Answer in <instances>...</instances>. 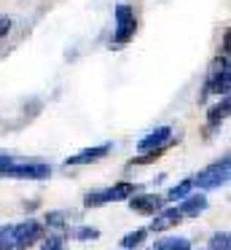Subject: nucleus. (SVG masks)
Here are the masks:
<instances>
[{
  "label": "nucleus",
  "instance_id": "a211bd4d",
  "mask_svg": "<svg viewBox=\"0 0 231 250\" xmlns=\"http://www.w3.org/2000/svg\"><path fill=\"white\" fill-rule=\"evenodd\" d=\"M41 250H64V237H57V234H48L41 242Z\"/></svg>",
  "mask_w": 231,
  "mask_h": 250
},
{
  "label": "nucleus",
  "instance_id": "0eeeda50",
  "mask_svg": "<svg viewBox=\"0 0 231 250\" xmlns=\"http://www.w3.org/2000/svg\"><path fill=\"white\" fill-rule=\"evenodd\" d=\"M113 153V143H102V146H94V148H84L81 153H75V156H70L67 167H81V164H91V162H100V159L110 156Z\"/></svg>",
  "mask_w": 231,
  "mask_h": 250
},
{
  "label": "nucleus",
  "instance_id": "f257e3e1",
  "mask_svg": "<svg viewBox=\"0 0 231 250\" xmlns=\"http://www.w3.org/2000/svg\"><path fill=\"white\" fill-rule=\"evenodd\" d=\"M229 172H231L229 156H223L220 162H215V164H210V167H204L202 172H199L196 178H191V180H193V186H199V188L210 191V188H220V186L229 183Z\"/></svg>",
  "mask_w": 231,
  "mask_h": 250
},
{
  "label": "nucleus",
  "instance_id": "9d476101",
  "mask_svg": "<svg viewBox=\"0 0 231 250\" xmlns=\"http://www.w3.org/2000/svg\"><path fill=\"white\" fill-rule=\"evenodd\" d=\"M180 215L183 218H196V215H202L204 210H207V196L204 194H188L186 199H180Z\"/></svg>",
  "mask_w": 231,
  "mask_h": 250
},
{
  "label": "nucleus",
  "instance_id": "f03ea898",
  "mask_svg": "<svg viewBox=\"0 0 231 250\" xmlns=\"http://www.w3.org/2000/svg\"><path fill=\"white\" fill-rule=\"evenodd\" d=\"M132 194H137V186L134 183H116L102 191H89L84 196V207H100L105 202H121V199H129Z\"/></svg>",
  "mask_w": 231,
  "mask_h": 250
},
{
  "label": "nucleus",
  "instance_id": "aec40b11",
  "mask_svg": "<svg viewBox=\"0 0 231 250\" xmlns=\"http://www.w3.org/2000/svg\"><path fill=\"white\" fill-rule=\"evenodd\" d=\"M0 250H14V234H11V226L0 229Z\"/></svg>",
  "mask_w": 231,
  "mask_h": 250
},
{
  "label": "nucleus",
  "instance_id": "1a4fd4ad",
  "mask_svg": "<svg viewBox=\"0 0 231 250\" xmlns=\"http://www.w3.org/2000/svg\"><path fill=\"white\" fill-rule=\"evenodd\" d=\"M183 215L177 207H161L159 212L153 215V223H150V231H167L169 226H175V223H180Z\"/></svg>",
  "mask_w": 231,
  "mask_h": 250
},
{
  "label": "nucleus",
  "instance_id": "423d86ee",
  "mask_svg": "<svg viewBox=\"0 0 231 250\" xmlns=\"http://www.w3.org/2000/svg\"><path fill=\"white\" fill-rule=\"evenodd\" d=\"M172 129L169 126H159V129H153L150 135H145L143 140L137 143V151L148 153V151H164L167 146H172Z\"/></svg>",
  "mask_w": 231,
  "mask_h": 250
},
{
  "label": "nucleus",
  "instance_id": "6e6552de",
  "mask_svg": "<svg viewBox=\"0 0 231 250\" xmlns=\"http://www.w3.org/2000/svg\"><path fill=\"white\" fill-rule=\"evenodd\" d=\"M126 202L134 212H140V215H156V212L161 210V205H164V199H161L159 194H132Z\"/></svg>",
  "mask_w": 231,
  "mask_h": 250
},
{
  "label": "nucleus",
  "instance_id": "7ed1b4c3",
  "mask_svg": "<svg viewBox=\"0 0 231 250\" xmlns=\"http://www.w3.org/2000/svg\"><path fill=\"white\" fill-rule=\"evenodd\" d=\"M5 178H24V180H46L51 175V167L46 162H27V159H14L5 169Z\"/></svg>",
  "mask_w": 231,
  "mask_h": 250
},
{
  "label": "nucleus",
  "instance_id": "f8f14e48",
  "mask_svg": "<svg viewBox=\"0 0 231 250\" xmlns=\"http://www.w3.org/2000/svg\"><path fill=\"white\" fill-rule=\"evenodd\" d=\"M229 108H231V103H229V94H226V97L220 100L218 105H212V108L207 110V124H210V129L220 126L226 119H229Z\"/></svg>",
  "mask_w": 231,
  "mask_h": 250
},
{
  "label": "nucleus",
  "instance_id": "39448f33",
  "mask_svg": "<svg viewBox=\"0 0 231 250\" xmlns=\"http://www.w3.org/2000/svg\"><path fill=\"white\" fill-rule=\"evenodd\" d=\"M134 30H137V19H134L132 6H126V3L116 6V43L121 46L126 41H132Z\"/></svg>",
  "mask_w": 231,
  "mask_h": 250
},
{
  "label": "nucleus",
  "instance_id": "412c9836",
  "mask_svg": "<svg viewBox=\"0 0 231 250\" xmlns=\"http://www.w3.org/2000/svg\"><path fill=\"white\" fill-rule=\"evenodd\" d=\"M8 27H11V19H8V17H0V38H5Z\"/></svg>",
  "mask_w": 231,
  "mask_h": 250
},
{
  "label": "nucleus",
  "instance_id": "f3484780",
  "mask_svg": "<svg viewBox=\"0 0 231 250\" xmlns=\"http://www.w3.org/2000/svg\"><path fill=\"white\" fill-rule=\"evenodd\" d=\"M46 226L48 229H67V215H64V212H48Z\"/></svg>",
  "mask_w": 231,
  "mask_h": 250
},
{
  "label": "nucleus",
  "instance_id": "20e7f679",
  "mask_svg": "<svg viewBox=\"0 0 231 250\" xmlns=\"http://www.w3.org/2000/svg\"><path fill=\"white\" fill-rule=\"evenodd\" d=\"M11 234H14V250H27L43 237V226L38 221H24L19 226H11Z\"/></svg>",
  "mask_w": 231,
  "mask_h": 250
},
{
  "label": "nucleus",
  "instance_id": "dca6fc26",
  "mask_svg": "<svg viewBox=\"0 0 231 250\" xmlns=\"http://www.w3.org/2000/svg\"><path fill=\"white\" fill-rule=\"evenodd\" d=\"M148 237V229H137V231H132V234H126V237L121 239V248H126V250H132V248H137L143 239Z\"/></svg>",
  "mask_w": 231,
  "mask_h": 250
},
{
  "label": "nucleus",
  "instance_id": "4468645a",
  "mask_svg": "<svg viewBox=\"0 0 231 250\" xmlns=\"http://www.w3.org/2000/svg\"><path fill=\"white\" fill-rule=\"evenodd\" d=\"M193 191V180L191 178H186V180H180L177 186H172L169 191H167V199H172V202H180V199H186L188 194Z\"/></svg>",
  "mask_w": 231,
  "mask_h": 250
},
{
  "label": "nucleus",
  "instance_id": "ddd939ff",
  "mask_svg": "<svg viewBox=\"0 0 231 250\" xmlns=\"http://www.w3.org/2000/svg\"><path fill=\"white\" fill-rule=\"evenodd\" d=\"M150 250H191V242H188L186 237H164Z\"/></svg>",
  "mask_w": 231,
  "mask_h": 250
},
{
  "label": "nucleus",
  "instance_id": "6ab92c4d",
  "mask_svg": "<svg viewBox=\"0 0 231 250\" xmlns=\"http://www.w3.org/2000/svg\"><path fill=\"white\" fill-rule=\"evenodd\" d=\"M73 237L75 239H97V237H100V231H97L94 226H78L73 231Z\"/></svg>",
  "mask_w": 231,
  "mask_h": 250
},
{
  "label": "nucleus",
  "instance_id": "2eb2a0df",
  "mask_svg": "<svg viewBox=\"0 0 231 250\" xmlns=\"http://www.w3.org/2000/svg\"><path fill=\"white\" fill-rule=\"evenodd\" d=\"M229 245H231L229 231H218V234H212V239H210V245L204 250H229Z\"/></svg>",
  "mask_w": 231,
  "mask_h": 250
},
{
  "label": "nucleus",
  "instance_id": "9b49d317",
  "mask_svg": "<svg viewBox=\"0 0 231 250\" xmlns=\"http://www.w3.org/2000/svg\"><path fill=\"white\" fill-rule=\"evenodd\" d=\"M229 94V62H226L220 70H215L212 76H210V81H207V86H204V94Z\"/></svg>",
  "mask_w": 231,
  "mask_h": 250
}]
</instances>
